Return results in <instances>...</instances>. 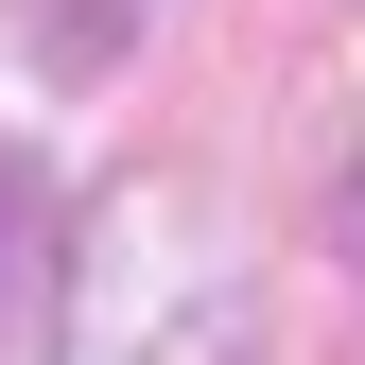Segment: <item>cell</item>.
<instances>
[{
  "mask_svg": "<svg viewBox=\"0 0 365 365\" xmlns=\"http://www.w3.org/2000/svg\"><path fill=\"white\" fill-rule=\"evenodd\" d=\"M244 261L209 244L174 192L140 209H105L87 226V261H70V365H244Z\"/></svg>",
  "mask_w": 365,
  "mask_h": 365,
  "instance_id": "cell-1",
  "label": "cell"
},
{
  "mask_svg": "<svg viewBox=\"0 0 365 365\" xmlns=\"http://www.w3.org/2000/svg\"><path fill=\"white\" fill-rule=\"evenodd\" d=\"M35 53H53V70H105L122 53V0H35Z\"/></svg>",
  "mask_w": 365,
  "mask_h": 365,
  "instance_id": "cell-3",
  "label": "cell"
},
{
  "mask_svg": "<svg viewBox=\"0 0 365 365\" xmlns=\"http://www.w3.org/2000/svg\"><path fill=\"white\" fill-rule=\"evenodd\" d=\"M35 296H70V261H53V192H35V174L0 157V331H18Z\"/></svg>",
  "mask_w": 365,
  "mask_h": 365,
  "instance_id": "cell-2",
  "label": "cell"
}]
</instances>
